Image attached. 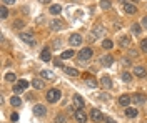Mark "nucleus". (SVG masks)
I'll use <instances>...</instances> for the list:
<instances>
[{
  "mask_svg": "<svg viewBox=\"0 0 147 123\" xmlns=\"http://www.w3.org/2000/svg\"><path fill=\"white\" fill-rule=\"evenodd\" d=\"M142 27L147 29V15H146V17H142Z\"/></svg>",
  "mask_w": 147,
  "mask_h": 123,
  "instance_id": "38",
  "label": "nucleus"
},
{
  "mask_svg": "<svg viewBox=\"0 0 147 123\" xmlns=\"http://www.w3.org/2000/svg\"><path fill=\"white\" fill-rule=\"evenodd\" d=\"M105 123H115V122H114L112 118H105Z\"/></svg>",
  "mask_w": 147,
  "mask_h": 123,
  "instance_id": "41",
  "label": "nucleus"
},
{
  "mask_svg": "<svg viewBox=\"0 0 147 123\" xmlns=\"http://www.w3.org/2000/svg\"><path fill=\"white\" fill-rule=\"evenodd\" d=\"M27 86H29V82H27V80H19V82L13 85V92H15V93H20V92L27 90Z\"/></svg>",
  "mask_w": 147,
  "mask_h": 123,
  "instance_id": "4",
  "label": "nucleus"
},
{
  "mask_svg": "<svg viewBox=\"0 0 147 123\" xmlns=\"http://www.w3.org/2000/svg\"><path fill=\"white\" fill-rule=\"evenodd\" d=\"M74 103H75V106H79V108H82L84 106V98L80 96V95H74Z\"/></svg>",
  "mask_w": 147,
  "mask_h": 123,
  "instance_id": "17",
  "label": "nucleus"
},
{
  "mask_svg": "<svg viewBox=\"0 0 147 123\" xmlns=\"http://www.w3.org/2000/svg\"><path fill=\"white\" fill-rule=\"evenodd\" d=\"M32 86H34L35 90H40V88H44V82H42V80H39V78H35V80L32 82Z\"/></svg>",
  "mask_w": 147,
  "mask_h": 123,
  "instance_id": "23",
  "label": "nucleus"
},
{
  "mask_svg": "<svg viewBox=\"0 0 147 123\" xmlns=\"http://www.w3.org/2000/svg\"><path fill=\"white\" fill-rule=\"evenodd\" d=\"M69 43L72 45V47H79L80 43H82V37L79 35V33H72L69 38Z\"/></svg>",
  "mask_w": 147,
  "mask_h": 123,
  "instance_id": "7",
  "label": "nucleus"
},
{
  "mask_svg": "<svg viewBox=\"0 0 147 123\" xmlns=\"http://www.w3.org/2000/svg\"><path fill=\"white\" fill-rule=\"evenodd\" d=\"M60 12H62V7H60V5H57V3L50 7V13H52V15H59Z\"/></svg>",
  "mask_w": 147,
  "mask_h": 123,
  "instance_id": "22",
  "label": "nucleus"
},
{
  "mask_svg": "<svg viewBox=\"0 0 147 123\" xmlns=\"http://www.w3.org/2000/svg\"><path fill=\"white\" fill-rule=\"evenodd\" d=\"M122 80L129 83V82H132V75H130L129 72H124V73H122Z\"/></svg>",
  "mask_w": 147,
  "mask_h": 123,
  "instance_id": "31",
  "label": "nucleus"
},
{
  "mask_svg": "<svg viewBox=\"0 0 147 123\" xmlns=\"http://www.w3.org/2000/svg\"><path fill=\"white\" fill-rule=\"evenodd\" d=\"M134 73H136V76H139V78H144V76H146V68L139 65V66L134 68Z\"/></svg>",
  "mask_w": 147,
  "mask_h": 123,
  "instance_id": "13",
  "label": "nucleus"
},
{
  "mask_svg": "<svg viewBox=\"0 0 147 123\" xmlns=\"http://www.w3.org/2000/svg\"><path fill=\"white\" fill-rule=\"evenodd\" d=\"M5 80L10 82V83H13V82H17V76H15V73H12V72H10V73L5 75Z\"/></svg>",
  "mask_w": 147,
  "mask_h": 123,
  "instance_id": "28",
  "label": "nucleus"
},
{
  "mask_svg": "<svg viewBox=\"0 0 147 123\" xmlns=\"http://www.w3.org/2000/svg\"><path fill=\"white\" fill-rule=\"evenodd\" d=\"M12 120H13V122H17V120H19V115H17V113H12Z\"/></svg>",
  "mask_w": 147,
  "mask_h": 123,
  "instance_id": "39",
  "label": "nucleus"
},
{
  "mask_svg": "<svg viewBox=\"0 0 147 123\" xmlns=\"http://www.w3.org/2000/svg\"><path fill=\"white\" fill-rule=\"evenodd\" d=\"M112 62H114V58H112V55H105V57H102V58H100V63H102L104 66L112 65Z\"/></svg>",
  "mask_w": 147,
  "mask_h": 123,
  "instance_id": "15",
  "label": "nucleus"
},
{
  "mask_svg": "<svg viewBox=\"0 0 147 123\" xmlns=\"http://www.w3.org/2000/svg\"><path fill=\"white\" fill-rule=\"evenodd\" d=\"M74 116H75V120H77L79 123H85L87 122V115L84 113L82 110H77V112L74 113Z\"/></svg>",
  "mask_w": 147,
  "mask_h": 123,
  "instance_id": "9",
  "label": "nucleus"
},
{
  "mask_svg": "<svg viewBox=\"0 0 147 123\" xmlns=\"http://www.w3.org/2000/svg\"><path fill=\"white\" fill-rule=\"evenodd\" d=\"M126 116H129V118L137 116V110H134V108H127V110H126Z\"/></svg>",
  "mask_w": 147,
  "mask_h": 123,
  "instance_id": "26",
  "label": "nucleus"
},
{
  "mask_svg": "<svg viewBox=\"0 0 147 123\" xmlns=\"http://www.w3.org/2000/svg\"><path fill=\"white\" fill-rule=\"evenodd\" d=\"M140 50H142L144 53H147V40H142V42H140Z\"/></svg>",
  "mask_w": 147,
  "mask_h": 123,
  "instance_id": "34",
  "label": "nucleus"
},
{
  "mask_svg": "<svg viewBox=\"0 0 147 123\" xmlns=\"http://www.w3.org/2000/svg\"><path fill=\"white\" fill-rule=\"evenodd\" d=\"M94 55V50L92 48H82L80 52H79V60H82V62H87L89 58Z\"/></svg>",
  "mask_w": 147,
  "mask_h": 123,
  "instance_id": "3",
  "label": "nucleus"
},
{
  "mask_svg": "<svg viewBox=\"0 0 147 123\" xmlns=\"http://www.w3.org/2000/svg\"><path fill=\"white\" fill-rule=\"evenodd\" d=\"M64 27H65V23H64L60 19H54L52 22H50V29L52 30H62Z\"/></svg>",
  "mask_w": 147,
  "mask_h": 123,
  "instance_id": "8",
  "label": "nucleus"
},
{
  "mask_svg": "<svg viewBox=\"0 0 147 123\" xmlns=\"http://www.w3.org/2000/svg\"><path fill=\"white\" fill-rule=\"evenodd\" d=\"M40 58H42L44 62H49V60H50V50H49V48H44V50H42Z\"/></svg>",
  "mask_w": 147,
  "mask_h": 123,
  "instance_id": "18",
  "label": "nucleus"
},
{
  "mask_svg": "<svg viewBox=\"0 0 147 123\" xmlns=\"http://www.w3.org/2000/svg\"><path fill=\"white\" fill-rule=\"evenodd\" d=\"M87 85H89V86H92V88H94V86H97V82H95V80L92 78V80H87Z\"/></svg>",
  "mask_w": 147,
  "mask_h": 123,
  "instance_id": "35",
  "label": "nucleus"
},
{
  "mask_svg": "<svg viewBox=\"0 0 147 123\" xmlns=\"http://www.w3.org/2000/svg\"><path fill=\"white\" fill-rule=\"evenodd\" d=\"M74 55H75V53H74V50H65V52L60 55V58H62V60H69V58H72Z\"/></svg>",
  "mask_w": 147,
  "mask_h": 123,
  "instance_id": "21",
  "label": "nucleus"
},
{
  "mask_svg": "<svg viewBox=\"0 0 147 123\" xmlns=\"http://www.w3.org/2000/svg\"><path fill=\"white\" fill-rule=\"evenodd\" d=\"M107 96H109L107 93H102V95H100V98H102V100H107Z\"/></svg>",
  "mask_w": 147,
  "mask_h": 123,
  "instance_id": "40",
  "label": "nucleus"
},
{
  "mask_svg": "<svg viewBox=\"0 0 147 123\" xmlns=\"http://www.w3.org/2000/svg\"><path fill=\"white\" fill-rule=\"evenodd\" d=\"M130 102H132V98H130L129 95H122V96L119 98V105H120V106H129Z\"/></svg>",
  "mask_w": 147,
  "mask_h": 123,
  "instance_id": "11",
  "label": "nucleus"
},
{
  "mask_svg": "<svg viewBox=\"0 0 147 123\" xmlns=\"http://www.w3.org/2000/svg\"><path fill=\"white\" fill-rule=\"evenodd\" d=\"M59 100H60V90L52 88V90L47 92V102H49V103H57Z\"/></svg>",
  "mask_w": 147,
  "mask_h": 123,
  "instance_id": "1",
  "label": "nucleus"
},
{
  "mask_svg": "<svg viewBox=\"0 0 147 123\" xmlns=\"http://www.w3.org/2000/svg\"><path fill=\"white\" fill-rule=\"evenodd\" d=\"M55 123H67V118L64 115H57L55 116Z\"/></svg>",
  "mask_w": 147,
  "mask_h": 123,
  "instance_id": "32",
  "label": "nucleus"
},
{
  "mask_svg": "<svg viewBox=\"0 0 147 123\" xmlns=\"http://www.w3.org/2000/svg\"><path fill=\"white\" fill-rule=\"evenodd\" d=\"M119 43H120V47L127 48L129 45H130V38H129V37H120V38H119Z\"/></svg>",
  "mask_w": 147,
  "mask_h": 123,
  "instance_id": "20",
  "label": "nucleus"
},
{
  "mask_svg": "<svg viewBox=\"0 0 147 123\" xmlns=\"http://www.w3.org/2000/svg\"><path fill=\"white\" fill-rule=\"evenodd\" d=\"M64 72H65L67 75H70V76H79V70L72 68V66H67V68H64Z\"/></svg>",
  "mask_w": 147,
  "mask_h": 123,
  "instance_id": "19",
  "label": "nucleus"
},
{
  "mask_svg": "<svg viewBox=\"0 0 147 123\" xmlns=\"http://www.w3.org/2000/svg\"><path fill=\"white\" fill-rule=\"evenodd\" d=\"M132 32H134L136 35H139V33L142 32V30H140V25H139V23H134V25H132Z\"/></svg>",
  "mask_w": 147,
  "mask_h": 123,
  "instance_id": "33",
  "label": "nucleus"
},
{
  "mask_svg": "<svg viewBox=\"0 0 147 123\" xmlns=\"http://www.w3.org/2000/svg\"><path fill=\"white\" fill-rule=\"evenodd\" d=\"M100 83H102V86H105V88H110L112 86V80H110V76H102L100 78Z\"/></svg>",
  "mask_w": 147,
  "mask_h": 123,
  "instance_id": "16",
  "label": "nucleus"
},
{
  "mask_svg": "<svg viewBox=\"0 0 147 123\" xmlns=\"http://www.w3.org/2000/svg\"><path fill=\"white\" fill-rule=\"evenodd\" d=\"M34 113L37 115V116H44V115L47 113V110H45L44 105H35V106H34Z\"/></svg>",
  "mask_w": 147,
  "mask_h": 123,
  "instance_id": "10",
  "label": "nucleus"
},
{
  "mask_svg": "<svg viewBox=\"0 0 147 123\" xmlns=\"http://www.w3.org/2000/svg\"><path fill=\"white\" fill-rule=\"evenodd\" d=\"M90 118H92V122H102V120H105L104 115L100 113V110H97V108L90 110Z\"/></svg>",
  "mask_w": 147,
  "mask_h": 123,
  "instance_id": "5",
  "label": "nucleus"
},
{
  "mask_svg": "<svg viewBox=\"0 0 147 123\" xmlns=\"http://www.w3.org/2000/svg\"><path fill=\"white\" fill-rule=\"evenodd\" d=\"M124 10H126V13H129V15H132V13L137 12V9H136L134 3H126V5H124Z\"/></svg>",
  "mask_w": 147,
  "mask_h": 123,
  "instance_id": "14",
  "label": "nucleus"
},
{
  "mask_svg": "<svg viewBox=\"0 0 147 123\" xmlns=\"http://www.w3.org/2000/svg\"><path fill=\"white\" fill-rule=\"evenodd\" d=\"M19 37H20L22 42H25V43H29V45H35V43H37V42H35V37H34L32 33H29V32H22Z\"/></svg>",
  "mask_w": 147,
  "mask_h": 123,
  "instance_id": "2",
  "label": "nucleus"
},
{
  "mask_svg": "<svg viewBox=\"0 0 147 123\" xmlns=\"http://www.w3.org/2000/svg\"><path fill=\"white\" fill-rule=\"evenodd\" d=\"M129 57H137V50H130V52H129Z\"/></svg>",
  "mask_w": 147,
  "mask_h": 123,
  "instance_id": "37",
  "label": "nucleus"
},
{
  "mask_svg": "<svg viewBox=\"0 0 147 123\" xmlns=\"http://www.w3.org/2000/svg\"><path fill=\"white\" fill-rule=\"evenodd\" d=\"M42 76L47 78V80H52V78H54V72H50V70H42Z\"/></svg>",
  "mask_w": 147,
  "mask_h": 123,
  "instance_id": "27",
  "label": "nucleus"
},
{
  "mask_svg": "<svg viewBox=\"0 0 147 123\" xmlns=\"http://www.w3.org/2000/svg\"><path fill=\"white\" fill-rule=\"evenodd\" d=\"M104 33H105L104 25H95V27L92 29V38H99V37H102Z\"/></svg>",
  "mask_w": 147,
  "mask_h": 123,
  "instance_id": "6",
  "label": "nucleus"
},
{
  "mask_svg": "<svg viewBox=\"0 0 147 123\" xmlns=\"http://www.w3.org/2000/svg\"><path fill=\"white\" fill-rule=\"evenodd\" d=\"M10 105H12V106H20V105H22V100H20L19 96H12V98H10Z\"/></svg>",
  "mask_w": 147,
  "mask_h": 123,
  "instance_id": "24",
  "label": "nucleus"
},
{
  "mask_svg": "<svg viewBox=\"0 0 147 123\" xmlns=\"http://www.w3.org/2000/svg\"><path fill=\"white\" fill-rule=\"evenodd\" d=\"M39 3H50V0H39Z\"/></svg>",
  "mask_w": 147,
  "mask_h": 123,
  "instance_id": "42",
  "label": "nucleus"
},
{
  "mask_svg": "<svg viewBox=\"0 0 147 123\" xmlns=\"http://www.w3.org/2000/svg\"><path fill=\"white\" fill-rule=\"evenodd\" d=\"M130 98H132V102H134V103H144V102H146V96H144V95H140V93H136V95H132V96H130Z\"/></svg>",
  "mask_w": 147,
  "mask_h": 123,
  "instance_id": "12",
  "label": "nucleus"
},
{
  "mask_svg": "<svg viewBox=\"0 0 147 123\" xmlns=\"http://www.w3.org/2000/svg\"><path fill=\"white\" fill-rule=\"evenodd\" d=\"M102 47L107 48V50H110V48L114 47V42H112V40H104V42H102Z\"/></svg>",
  "mask_w": 147,
  "mask_h": 123,
  "instance_id": "29",
  "label": "nucleus"
},
{
  "mask_svg": "<svg viewBox=\"0 0 147 123\" xmlns=\"http://www.w3.org/2000/svg\"><path fill=\"white\" fill-rule=\"evenodd\" d=\"M0 13H2V19H7V17H9V10H7L5 5H2V7H0Z\"/></svg>",
  "mask_w": 147,
  "mask_h": 123,
  "instance_id": "30",
  "label": "nucleus"
},
{
  "mask_svg": "<svg viewBox=\"0 0 147 123\" xmlns=\"http://www.w3.org/2000/svg\"><path fill=\"white\" fill-rule=\"evenodd\" d=\"M100 7L104 10H109L112 7V2H110V0H100Z\"/></svg>",
  "mask_w": 147,
  "mask_h": 123,
  "instance_id": "25",
  "label": "nucleus"
},
{
  "mask_svg": "<svg viewBox=\"0 0 147 123\" xmlns=\"http://www.w3.org/2000/svg\"><path fill=\"white\" fill-rule=\"evenodd\" d=\"M2 3L3 5H12V3H15V0H2Z\"/></svg>",
  "mask_w": 147,
  "mask_h": 123,
  "instance_id": "36",
  "label": "nucleus"
}]
</instances>
